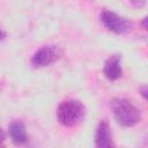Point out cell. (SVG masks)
Listing matches in <instances>:
<instances>
[{
  "label": "cell",
  "instance_id": "obj_7",
  "mask_svg": "<svg viewBox=\"0 0 148 148\" xmlns=\"http://www.w3.org/2000/svg\"><path fill=\"white\" fill-rule=\"evenodd\" d=\"M8 134L15 145H23L28 140L25 125L21 120H13L8 126Z\"/></svg>",
  "mask_w": 148,
  "mask_h": 148
},
{
  "label": "cell",
  "instance_id": "obj_2",
  "mask_svg": "<svg viewBox=\"0 0 148 148\" xmlns=\"http://www.w3.org/2000/svg\"><path fill=\"white\" fill-rule=\"evenodd\" d=\"M86 116L84 105L77 99L65 101L59 104L57 109L58 121L66 127H73L79 125Z\"/></svg>",
  "mask_w": 148,
  "mask_h": 148
},
{
  "label": "cell",
  "instance_id": "obj_10",
  "mask_svg": "<svg viewBox=\"0 0 148 148\" xmlns=\"http://www.w3.org/2000/svg\"><path fill=\"white\" fill-rule=\"evenodd\" d=\"M5 139H6V134H5L3 130L0 127V143H2L5 141Z\"/></svg>",
  "mask_w": 148,
  "mask_h": 148
},
{
  "label": "cell",
  "instance_id": "obj_5",
  "mask_svg": "<svg viewBox=\"0 0 148 148\" xmlns=\"http://www.w3.org/2000/svg\"><path fill=\"white\" fill-rule=\"evenodd\" d=\"M95 146L98 148H111L114 147L112 139V132L106 120H101L95 131Z\"/></svg>",
  "mask_w": 148,
  "mask_h": 148
},
{
  "label": "cell",
  "instance_id": "obj_1",
  "mask_svg": "<svg viewBox=\"0 0 148 148\" xmlns=\"http://www.w3.org/2000/svg\"><path fill=\"white\" fill-rule=\"evenodd\" d=\"M110 108L114 120L120 126L133 127L141 121V111L127 98H113Z\"/></svg>",
  "mask_w": 148,
  "mask_h": 148
},
{
  "label": "cell",
  "instance_id": "obj_11",
  "mask_svg": "<svg viewBox=\"0 0 148 148\" xmlns=\"http://www.w3.org/2000/svg\"><path fill=\"white\" fill-rule=\"evenodd\" d=\"M5 38H6V32L2 29H0V40H3Z\"/></svg>",
  "mask_w": 148,
  "mask_h": 148
},
{
  "label": "cell",
  "instance_id": "obj_12",
  "mask_svg": "<svg viewBox=\"0 0 148 148\" xmlns=\"http://www.w3.org/2000/svg\"><path fill=\"white\" fill-rule=\"evenodd\" d=\"M142 24H143V29H147V17H143Z\"/></svg>",
  "mask_w": 148,
  "mask_h": 148
},
{
  "label": "cell",
  "instance_id": "obj_8",
  "mask_svg": "<svg viewBox=\"0 0 148 148\" xmlns=\"http://www.w3.org/2000/svg\"><path fill=\"white\" fill-rule=\"evenodd\" d=\"M146 1H147V0H131V3H132L133 7H135V8H142V7H145Z\"/></svg>",
  "mask_w": 148,
  "mask_h": 148
},
{
  "label": "cell",
  "instance_id": "obj_4",
  "mask_svg": "<svg viewBox=\"0 0 148 148\" xmlns=\"http://www.w3.org/2000/svg\"><path fill=\"white\" fill-rule=\"evenodd\" d=\"M59 57L60 50L56 45H44L34 53L31 58V65L36 68L46 67L56 62Z\"/></svg>",
  "mask_w": 148,
  "mask_h": 148
},
{
  "label": "cell",
  "instance_id": "obj_9",
  "mask_svg": "<svg viewBox=\"0 0 148 148\" xmlns=\"http://www.w3.org/2000/svg\"><path fill=\"white\" fill-rule=\"evenodd\" d=\"M139 91H140L141 96L146 99V98H147V86H142V87L139 89Z\"/></svg>",
  "mask_w": 148,
  "mask_h": 148
},
{
  "label": "cell",
  "instance_id": "obj_6",
  "mask_svg": "<svg viewBox=\"0 0 148 148\" xmlns=\"http://www.w3.org/2000/svg\"><path fill=\"white\" fill-rule=\"evenodd\" d=\"M120 59H121L120 54H113L105 60L104 66H103V74L108 80L114 81V80H118L123 75Z\"/></svg>",
  "mask_w": 148,
  "mask_h": 148
},
{
  "label": "cell",
  "instance_id": "obj_3",
  "mask_svg": "<svg viewBox=\"0 0 148 148\" xmlns=\"http://www.w3.org/2000/svg\"><path fill=\"white\" fill-rule=\"evenodd\" d=\"M102 23L112 32L117 35H125L132 31L133 22L124 16H120L111 10H104L101 14Z\"/></svg>",
  "mask_w": 148,
  "mask_h": 148
}]
</instances>
